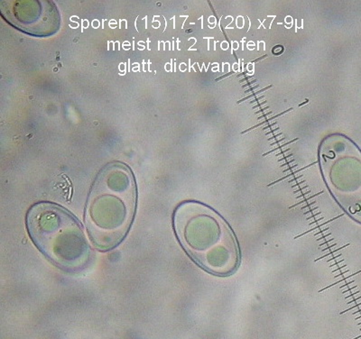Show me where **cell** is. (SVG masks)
<instances>
[{
    "label": "cell",
    "mask_w": 361,
    "mask_h": 339,
    "mask_svg": "<svg viewBox=\"0 0 361 339\" xmlns=\"http://www.w3.org/2000/svg\"><path fill=\"white\" fill-rule=\"evenodd\" d=\"M137 190L133 175L122 164H111L97 178L86 208V224L99 250L117 247L133 221Z\"/></svg>",
    "instance_id": "6da1fadb"
},
{
    "label": "cell",
    "mask_w": 361,
    "mask_h": 339,
    "mask_svg": "<svg viewBox=\"0 0 361 339\" xmlns=\"http://www.w3.org/2000/svg\"><path fill=\"white\" fill-rule=\"evenodd\" d=\"M176 233L189 256L216 276H228L240 261L236 238L220 216L198 203H185L173 218Z\"/></svg>",
    "instance_id": "7a4b0ae2"
},
{
    "label": "cell",
    "mask_w": 361,
    "mask_h": 339,
    "mask_svg": "<svg viewBox=\"0 0 361 339\" xmlns=\"http://www.w3.org/2000/svg\"><path fill=\"white\" fill-rule=\"evenodd\" d=\"M27 228L35 244L63 270L76 272L89 263L88 241L78 221L66 209L39 203L28 213Z\"/></svg>",
    "instance_id": "3957f363"
},
{
    "label": "cell",
    "mask_w": 361,
    "mask_h": 339,
    "mask_svg": "<svg viewBox=\"0 0 361 339\" xmlns=\"http://www.w3.org/2000/svg\"><path fill=\"white\" fill-rule=\"evenodd\" d=\"M309 102V100L308 99H306L304 103H302L301 105H300V106H302V105H305V104H307V103Z\"/></svg>",
    "instance_id": "277c9868"
}]
</instances>
